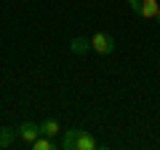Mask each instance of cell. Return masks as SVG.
Masks as SVG:
<instances>
[{
  "instance_id": "1",
  "label": "cell",
  "mask_w": 160,
  "mask_h": 150,
  "mask_svg": "<svg viewBox=\"0 0 160 150\" xmlns=\"http://www.w3.org/2000/svg\"><path fill=\"white\" fill-rule=\"evenodd\" d=\"M99 142L83 129H67L62 137V150H96Z\"/></svg>"
},
{
  "instance_id": "2",
  "label": "cell",
  "mask_w": 160,
  "mask_h": 150,
  "mask_svg": "<svg viewBox=\"0 0 160 150\" xmlns=\"http://www.w3.org/2000/svg\"><path fill=\"white\" fill-rule=\"evenodd\" d=\"M115 38L112 35H107V32H96L91 38V51H96V54H102V56H109V54L115 51Z\"/></svg>"
},
{
  "instance_id": "3",
  "label": "cell",
  "mask_w": 160,
  "mask_h": 150,
  "mask_svg": "<svg viewBox=\"0 0 160 150\" xmlns=\"http://www.w3.org/2000/svg\"><path fill=\"white\" fill-rule=\"evenodd\" d=\"M133 11H136V16L142 19H158V11H160V3L158 0H136V6H133Z\"/></svg>"
},
{
  "instance_id": "4",
  "label": "cell",
  "mask_w": 160,
  "mask_h": 150,
  "mask_svg": "<svg viewBox=\"0 0 160 150\" xmlns=\"http://www.w3.org/2000/svg\"><path fill=\"white\" fill-rule=\"evenodd\" d=\"M69 51L78 54V56H86V54L91 51V38H83V35L72 38V40H69Z\"/></svg>"
},
{
  "instance_id": "5",
  "label": "cell",
  "mask_w": 160,
  "mask_h": 150,
  "mask_svg": "<svg viewBox=\"0 0 160 150\" xmlns=\"http://www.w3.org/2000/svg\"><path fill=\"white\" fill-rule=\"evenodd\" d=\"M16 131H19V137H22L24 142L29 145V142H32V139L40 134V126H35V123H22V126H19Z\"/></svg>"
},
{
  "instance_id": "6",
  "label": "cell",
  "mask_w": 160,
  "mask_h": 150,
  "mask_svg": "<svg viewBox=\"0 0 160 150\" xmlns=\"http://www.w3.org/2000/svg\"><path fill=\"white\" fill-rule=\"evenodd\" d=\"M59 131H62V129H59V121L56 118H46V121L40 123V134H46V137H59Z\"/></svg>"
},
{
  "instance_id": "7",
  "label": "cell",
  "mask_w": 160,
  "mask_h": 150,
  "mask_svg": "<svg viewBox=\"0 0 160 150\" xmlns=\"http://www.w3.org/2000/svg\"><path fill=\"white\" fill-rule=\"evenodd\" d=\"M29 145H32V150H56V147H59V145L53 142L51 137H46V134H43V137L38 134V137H35Z\"/></svg>"
},
{
  "instance_id": "8",
  "label": "cell",
  "mask_w": 160,
  "mask_h": 150,
  "mask_svg": "<svg viewBox=\"0 0 160 150\" xmlns=\"http://www.w3.org/2000/svg\"><path fill=\"white\" fill-rule=\"evenodd\" d=\"M13 139H16V131H13V129H8V126L0 129V147H11Z\"/></svg>"
},
{
  "instance_id": "9",
  "label": "cell",
  "mask_w": 160,
  "mask_h": 150,
  "mask_svg": "<svg viewBox=\"0 0 160 150\" xmlns=\"http://www.w3.org/2000/svg\"><path fill=\"white\" fill-rule=\"evenodd\" d=\"M128 6H131V8H133V6H136V0H128Z\"/></svg>"
},
{
  "instance_id": "10",
  "label": "cell",
  "mask_w": 160,
  "mask_h": 150,
  "mask_svg": "<svg viewBox=\"0 0 160 150\" xmlns=\"http://www.w3.org/2000/svg\"><path fill=\"white\" fill-rule=\"evenodd\" d=\"M155 22H158V24H160V11H158V19H155Z\"/></svg>"
}]
</instances>
